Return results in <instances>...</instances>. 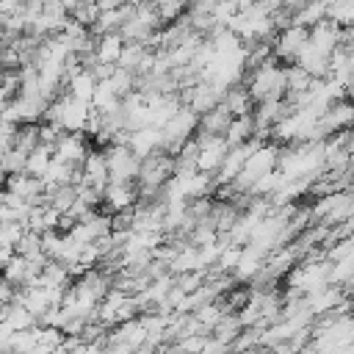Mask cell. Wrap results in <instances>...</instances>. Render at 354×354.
I'll return each instance as SVG.
<instances>
[{"mask_svg":"<svg viewBox=\"0 0 354 354\" xmlns=\"http://www.w3.org/2000/svg\"><path fill=\"white\" fill-rule=\"evenodd\" d=\"M313 75L304 72L299 64H285V83H288V94H304L313 86Z\"/></svg>","mask_w":354,"mask_h":354,"instance_id":"15","label":"cell"},{"mask_svg":"<svg viewBox=\"0 0 354 354\" xmlns=\"http://www.w3.org/2000/svg\"><path fill=\"white\" fill-rule=\"evenodd\" d=\"M0 194H3V185H0Z\"/></svg>","mask_w":354,"mask_h":354,"instance_id":"27","label":"cell"},{"mask_svg":"<svg viewBox=\"0 0 354 354\" xmlns=\"http://www.w3.org/2000/svg\"><path fill=\"white\" fill-rule=\"evenodd\" d=\"M307 39H310V30L307 28H299V25H290L288 30H279L274 36V41H271L274 58L279 64H293L296 55H299V50L307 44Z\"/></svg>","mask_w":354,"mask_h":354,"instance_id":"3","label":"cell"},{"mask_svg":"<svg viewBox=\"0 0 354 354\" xmlns=\"http://www.w3.org/2000/svg\"><path fill=\"white\" fill-rule=\"evenodd\" d=\"M39 144H41V138H39V124H19V127H17V138H14V147H17V149H22L25 155H30Z\"/></svg>","mask_w":354,"mask_h":354,"instance_id":"19","label":"cell"},{"mask_svg":"<svg viewBox=\"0 0 354 354\" xmlns=\"http://www.w3.org/2000/svg\"><path fill=\"white\" fill-rule=\"evenodd\" d=\"M83 185L88 188H97L100 194L105 191V185L111 183V171H108V160H105V152L102 149H91L83 160Z\"/></svg>","mask_w":354,"mask_h":354,"instance_id":"6","label":"cell"},{"mask_svg":"<svg viewBox=\"0 0 354 354\" xmlns=\"http://www.w3.org/2000/svg\"><path fill=\"white\" fill-rule=\"evenodd\" d=\"M221 105H224L235 119H238V116H252V111H254V100H252L246 83L230 86V88L224 91V97H221Z\"/></svg>","mask_w":354,"mask_h":354,"instance_id":"8","label":"cell"},{"mask_svg":"<svg viewBox=\"0 0 354 354\" xmlns=\"http://www.w3.org/2000/svg\"><path fill=\"white\" fill-rule=\"evenodd\" d=\"M3 321H6L14 332H25V329H33V326L39 324V321H36V318H33V315L19 304V301H14V304H8V307H6Z\"/></svg>","mask_w":354,"mask_h":354,"instance_id":"14","label":"cell"},{"mask_svg":"<svg viewBox=\"0 0 354 354\" xmlns=\"http://www.w3.org/2000/svg\"><path fill=\"white\" fill-rule=\"evenodd\" d=\"M6 105H8V102H6V100H0V116H3V111H6Z\"/></svg>","mask_w":354,"mask_h":354,"instance_id":"26","label":"cell"},{"mask_svg":"<svg viewBox=\"0 0 354 354\" xmlns=\"http://www.w3.org/2000/svg\"><path fill=\"white\" fill-rule=\"evenodd\" d=\"M232 119H235V116L218 102L213 111H207V113L199 116V130H205V133H210V136H224L227 127L232 124Z\"/></svg>","mask_w":354,"mask_h":354,"instance_id":"10","label":"cell"},{"mask_svg":"<svg viewBox=\"0 0 354 354\" xmlns=\"http://www.w3.org/2000/svg\"><path fill=\"white\" fill-rule=\"evenodd\" d=\"M249 138H254V119H252V116H238V119H232V124H230L227 133H224V141H227L230 147H238V144H243V141H249Z\"/></svg>","mask_w":354,"mask_h":354,"instance_id":"13","label":"cell"},{"mask_svg":"<svg viewBox=\"0 0 354 354\" xmlns=\"http://www.w3.org/2000/svg\"><path fill=\"white\" fill-rule=\"evenodd\" d=\"M88 152H91V147L86 144V133H61L53 158H58L64 163H72V166H83Z\"/></svg>","mask_w":354,"mask_h":354,"instance_id":"5","label":"cell"},{"mask_svg":"<svg viewBox=\"0 0 354 354\" xmlns=\"http://www.w3.org/2000/svg\"><path fill=\"white\" fill-rule=\"evenodd\" d=\"M321 3H324V6H326V11H329V8H332V6L337 3V0H321Z\"/></svg>","mask_w":354,"mask_h":354,"instance_id":"25","label":"cell"},{"mask_svg":"<svg viewBox=\"0 0 354 354\" xmlns=\"http://www.w3.org/2000/svg\"><path fill=\"white\" fill-rule=\"evenodd\" d=\"M100 14H102V8H100L97 0H83L77 8L69 11V19H75V22L83 25V28H91V25L100 19Z\"/></svg>","mask_w":354,"mask_h":354,"instance_id":"18","label":"cell"},{"mask_svg":"<svg viewBox=\"0 0 354 354\" xmlns=\"http://www.w3.org/2000/svg\"><path fill=\"white\" fill-rule=\"evenodd\" d=\"M241 257H243V246H227V249L218 254V263H216L213 268H216V271H221V274L235 271V268H238V263H241Z\"/></svg>","mask_w":354,"mask_h":354,"instance_id":"22","label":"cell"},{"mask_svg":"<svg viewBox=\"0 0 354 354\" xmlns=\"http://www.w3.org/2000/svg\"><path fill=\"white\" fill-rule=\"evenodd\" d=\"M147 53H149V50H147L144 41H127L124 50H122V55H119V64H116V66H122V69H127V72H136Z\"/></svg>","mask_w":354,"mask_h":354,"instance_id":"17","label":"cell"},{"mask_svg":"<svg viewBox=\"0 0 354 354\" xmlns=\"http://www.w3.org/2000/svg\"><path fill=\"white\" fill-rule=\"evenodd\" d=\"M53 155H55V147H50V144H39L30 155H28V163H25V174H30V177H44V171L50 169V163H53Z\"/></svg>","mask_w":354,"mask_h":354,"instance_id":"11","label":"cell"},{"mask_svg":"<svg viewBox=\"0 0 354 354\" xmlns=\"http://www.w3.org/2000/svg\"><path fill=\"white\" fill-rule=\"evenodd\" d=\"M310 44L315 50H321L324 55H332L343 44V28L335 25L332 19H324V22H318V25L310 28Z\"/></svg>","mask_w":354,"mask_h":354,"instance_id":"7","label":"cell"},{"mask_svg":"<svg viewBox=\"0 0 354 354\" xmlns=\"http://www.w3.org/2000/svg\"><path fill=\"white\" fill-rule=\"evenodd\" d=\"M136 202H138L136 183H108L102 191V205H105V213H111V216L136 207Z\"/></svg>","mask_w":354,"mask_h":354,"instance_id":"4","label":"cell"},{"mask_svg":"<svg viewBox=\"0 0 354 354\" xmlns=\"http://www.w3.org/2000/svg\"><path fill=\"white\" fill-rule=\"evenodd\" d=\"M61 3H64V8H66V11H72V8H77L83 0H61Z\"/></svg>","mask_w":354,"mask_h":354,"instance_id":"24","label":"cell"},{"mask_svg":"<svg viewBox=\"0 0 354 354\" xmlns=\"http://www.w3.org/2000/svg\"><path fill=\"white\" fill-rule=\"evenodd\" d=\"M105 160H108V171H111V183H136L138 169H141V158L124 147V144H111L102 149Z\"/></svg>","mask_w":354,"mask_h":354,"instance_id":"2","label":"cell"},{"mask_svg":"<svg viewBox=\"0 0 354 354\" xmlns=\"http://www.w3.org/2000/svg\"><path fill=\"white\" fill-rule=\"evenodd\" d=\"M246 88H249L254 105H257V102H266V100H285V94H288L285 66H282L277 58L266 61L263 66H257L254 72H249Z\"/></svg>","mask_w":354,"mask_h":354,"instance_id":"1","label":"cell"},{"mask_svg":"<svg viewBox=\"0 0 354 354\" xmlns=\"http://www.w3.org/2000/svg\"><path fill=\"white\" fill-rule=\"evenodd\" d=\"M326 19H332V22L340 25V28H351V25H354V0H337V3L326 11Z\"/></svg>","mask_w":354,"mask_h":354,"instance_id":"20","label":"cell"},{"mask_svg":"<svg viewBox=\"0 0 354 354\" xmlns=\"http://www.w3.org/2000/svg\"><path fill=\"white\" fill-rule=\"evenodd\" d=\"M11 337H14V329L6 321H0V351H8L11 348Z\"/></svg>","mask_w":354,"mask_h":354,"instance_id":"23","label":"cell"},{"mask_svg":"<svg viewBox=\"0 0 354 354\" xmlns=\"http://www.w3.org/2000/svg\"><path fill=\"white\" fill-rule=\"evenodd\" d=\"M326 19V6L321 3V0H307L299 11H293V25H299V28H313V25H318V22H324Z\"/></svg>","mask_w":354,"mask_h":354,"instance_id":"12","label":"cell"},{"mask_svg":"<svg viewBox=\"0 0 354 354\" xmlns=\"http://www.w3.org/2000/svg\"><path fill=\"white\" fill-rule=\"evenodd\" d=\"M25 163H28V155L22 152V149H8L3 158H0V169H3V174L6 177H11V174H22L25 171Z\"/></svg>","mask_w":354,"mask_h":354,"instance_id":"21","label":"cell"},{"mask_svg":"<svg viewBox=\"0 0 354 354\" xmlns=\"http://www.w3.org/2000/svg\"><path fill=\"white\" fill-rule=\"evenodd\" d=\"M149 3L158 8V17L163 25H174L191 6V0H149Z\"/></svg>","mask_w":354,"mask_h":354,"instance_id":"16","label":"cell"},{"mask_svg":"<svg viewBox=\"0 0 354 354\" xmlns=\"http://www.w3.org/2000/svg\"><path fill=\"white\" fill-rule=\"evenodd\" d=\"M94 88H97V77L91 75V69H80V72H75L72 77H66V91H69L75 100H80V102H88V105H91Z\"/></svg>","mask_w":354,"mask_h":354,"instance_id":"9","label":"cell"}]
</instances>
